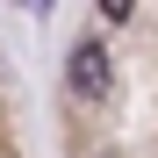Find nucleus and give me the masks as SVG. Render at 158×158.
I'll list each match as a JSON object with an SVG mask.
<instances>
[{
  "label": "nucleus",
  "instance_id": "nucleus-3",
  "mask_svg": "<svg viewBox=\"0 0 158 158\" xmlns=\"http://www.w3.org/2000/svg\"><path fill=\"white\" fill-rule=\"evenodd\" d=\"M29 7H36V15H43V7H50V0H29Z\"/></svg>",
  "mask_w": 158,
  "mask_h": 158
},
{
  "label": "nucleus",
  "instance_id": "nucleus-2",
  "mask_svg": "<svg viewBox=\"0 0 158 158\" xmlns=\"http://www.w3.org/2000/svg\"><path fill=\"white\" fill-rule=\"evenodd\" d=\"M101 15H108V22H129V15H137V0H101Z\"/></svg>",
  "mask_w": 158,
  "mask_h": 158
},
{
  "label": "nucleus",
  "instance_id": "nucleus-1",
  "mask_svg": "<svg viewBox=\"0 0 158 158\" xmlns=\"http://www.w3.org/2000/svg\"><path fill=\"white\" fill-rule=\"evenodd\" d=\"M65 86L86 101V108H101V101L115 94V58H108V43H101V36H79V43H72V58H65Z\"/></svg>",
  "mask_w": 158,
  "mask_h": 158
}]
</instances>
